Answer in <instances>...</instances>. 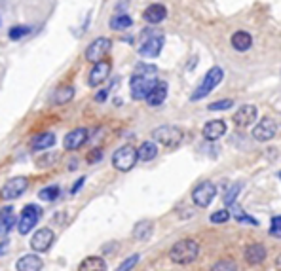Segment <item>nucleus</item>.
Instances as JSON below:
<instances>
[{
    "label": "nucleus",
    "instance_id": "obj_1",
    "mask_svg": "<svg viewBox=\"0 0 281 271\" xmlns=\"http://www.w3.org/2000/svg\"><path fill=\"white\" fill-rule=\"evenodd\" d=\"M198 254H200L198 241H194V239H181V241H177V243L171 247L169 258H171V262H175V264L186 265V264H192V262L198 258Z\"/></svg>",
    "mask_w": 281,
    "mask_h": 271
},
{
    "label": "nucleus",
    "instance_id": "obj_2",
    "mask_svg": "<svg viewBox=\"0 0 281 271\" xmlns=\"http://www.w3.org/2000/svg\"><path fill=\"white\" fill-rule=\"evenodd\" d=\"M222 80H224V68H222V66H211L207 72H205L203 80L200 82V86L196 87L194 93L190 95V101L196 103V101L205 99L209 93L213 91L215 87L221 86Z\"/></svg>",
    "mask_w": 281,
    "mask_h": 271
},
{
    "label": "nucleus",
    "instance_id": "obj_3",
    "mask_svg": "<svg viewBox=\"0 0 281 271\" xmlns=\"http://www.w3.org/2000/svg\"><path fill=\"white\" fill-rule=\"evenodd\" d=\"M152 139L158 144H163L168 146V148H177L182 142V139H184V133H182L181 127L160 126L156 127V129H152Z\"/></svg>",
    "mask_w": 281,
    "mask_h": 271
},
{
    "label": "nucleus",
    "instance_id": "obj_4",
    "mask_svg": "<svg viewBox=\"0 0 281 271\" xmlns=\"http://www.w3.org/2000/svg\"><path fill=\"white\" fill-rule=\"evenodd\" d=\"M160 80H156V76H145V74H133L131 82H129V91L131 97L137 101H147V97L150 95V91L156 87Z\"/></svg>",
    "mask_w": 281,
    "mask_h": 271
},
{
    "label": "nucleus",
    "instance_id": "obj_5",
    "mask_svg": "<svg viewBox=\"0 0 281 271\" xmlns=\"http://www.w3.org/2000/svg\"><path fill=\"white\" fill-rule=\"evenodd\" d=\"M137 159H139V150L133 148V146H122L118 148L112 156V165L114 169H118L122 173H127L129 169H133L135 163H137Z\"/></svg>",
    "mask_w": 281,
    "mask_h": 271
},
{
    "label": "nucleus",
    "instance_id": "obj_6",
    "mask_svg": "<svg viewBox=\"0 0 281 271\" xmlns=\"http://www.w3.org/2000/svg\"><path fill=\"white\" fill-rule=\"evenodd\" d=\"M40 216H42L40 207L27 205L25 209H23V212H21L19 220H17V232H19L21 235H27L29 232H33L34 226L38 224Z\"/></svg>",
    "mask_w": 281,
    "mask_h": 271
},
{
    "label": "nucleus",
    "instance_id": "obj_7",
    "mask_svg": "<svg viewBox=\"0 0 281 271\" xmlns=\"http://www.w3.org/2000/svg\"><path fill=\"white\" fill-rule=\"evenodd\" d=\"M110 47H112V40L107 38V36H101V38H95L86 50V59L89 63H101V61H105L103 57L110 52Z\"/></svg>",
    "mask_w": 281,
    "mask_h": 271
},
{
    "label": "nucleus",
    "instance_id": "obj_8",
    "mask_svg": "<svg viewBox=\"0 0 281 271\" xmlns=\"http://www.w3.org/2000/svg\"><path fill=\"white\" fill-rule=\"evenodd\" d=\"M217 195V186L211 182V180H205V182H201L194 188V192H192V201H194L196 207H209L211 205V201L215 199Z\"/></svg>",
    "mask_w": 281,
    "mask_h": 271
},
{
    "label": "nucleus",
    "instance_id": "obj_9",
    "mask_svg": "<svg viewBox=\"0 0 281 271\" xmlns=\"http://www.w3.org/2000/svg\"><path fill=\"white\" fill-rule=\"evenodd\" d=\"M54 239H55V233L50 230V228H40L38 232H34L33 239H31V249L34 252H48L50 247L54 245Z\"/></svg>",
    "mask_w": 281,
    "mask_h": 271
},
{
    "label": "nucleus",
    "instance_id": "obj_10",
    "mask_svg": "<svg viewBox=\"0 0 281 271\" xmlns=\"http://www.w3.org/2000/svg\"><path fill=\"white\" fill-rule=\"evenodd\" d=\"M275 135H277V124H275V119H272V118L261 119L253 129V139L259 140V142L272 140Z\"/></svg>",
    "mask_w": 281,
    "mask_h": 271
},
{
    "label": "nucleus",
    "instance_id": "obj_11",
    "mask_svg": "<svg viewBox=\"0 0 281 271\" xmlns=\"http://www.w3.org/2000/svg\"><path fill=\"white\" fill-rule=\"evenodd\" d=\"M163 42L166 38L161 34H154V36H148L147 40H143V44L139 47V53L143 57H150V59H156L158 55L163 50Z\"/></svg>",
    "mask_w": 281,
    "mask_h": 271
},
{
    "label": "nucleus",
    "instance_id": "obj_12",
    "mask_svg": "<svg viewBox=\"0 0 281 271\" xmlns=\"http://www.w3.org/2000/svg\"><path fill=\"white\" fill-rule=\"evenodd\" d=\"M27 188H29V179H25V177H15V179L8 180L6 184H4V188H2V198L17 199Z\"/></svg>",
    "mask_w": 281,
    "mask_h": 271
},
{
    "label": "nucleus",
    "instance_id": "obj_13",
    "mask_svg": "<svg viewBox=\"0 0 281 271\" xmlns=\"http://www.w3.org/2000/svg\"><path fill=\"white\" fill-rule=\"evenodd\" d=\"M234 126L236 127H241V129H245L253 124L254 119H256V106L254 105H243L238 108V112L234 114Z\"/></svg>",
    "mask_w": 281,
    "mask_h": 271
},
{
    "label": "nucleus",
    "instance_id": "obj_14",
    "mask_svg": "<svg viewBox=\"0 0 281 271\" xmlns=\"http://www.w3.org/2000/svg\"><path fill=\"white\" fill-rule=\"evenodd\" d=\"M110 68H112V65H110V61H107V59L101 61V63H97V65H93L91 72H89V78H87V84H89L91 87L101 86V84L108 78Z\"/></svg>",
    "mask_w": 281,
    "mask_h": 271
},
{
    "label": "nucleus",
    "instance_id": "obj_15",
    "mask_svg": "<svg viewBox=\"0 0 281 271\" xmlns=\"http://www.w3.org/2000/svg\"><path fill=\"white\" fill-rule=\"evenodd\" d=\"M86 140H87V129L86 127H78V129H74V131L65 135L63 144H65L67 150L74 152V150H78V148H82V146L86 144Z\"/></svg>",
    "mask_w": 281,
    "mask_h": 271
},
{
    "label": "nucleus",
    "instance_id": "obj_16",
    "mask_svg": "<svg viewBox=\"0 0 281 271\" xmlns=\"http://www.w3.org/2000/svg\"><path fill=\"white\" fill-rule=\"evenodd\" d=\"M226 133V124H224V119H211V121H207L205 126H203V131H201V135H203V139L205 140H219Z\"/></svg>",
    "mask_w": 281,
    "mask_h": 271
},
{
    "label": "nucleus",
    "instance_id": "obj_17",
    "mask_svg": "<svg viewBox=\"0 0 281 271\" xmlns=\"http://www.w3.org/2000/svg\"><path fill=\"white\" fill-rule=\"evenodd\" d=\"M2 226H0V232H2V256L6 254V241H8V232L14 228L15 218H14V209L12 207H2Z\"/></svg>",
    "mask_w": 281,
    "mask_h": 271
},
{
    "label": "nucleus",
    "instance_id": "obj_18",
    "mask_svg": "<svg viewBox=\"0 0 281 271\" xmlns=\"http://www.w3.org/2000/svg\"><path fill=\"white\" fill-rule=\"evenodd\" d=\"M166 17H168V8L163 6V4H150L143 12V19L147 21V23H150V25H158Z\"/></svg>",
    "mask_w": 281,
    "mask_h": 271
},
{
    "label": "nucleus",
    "instance_id": "obj_19",
    "mask_svg": "<svg viewBox=\"0 0 281 271\" xmlns=\"http://www.w3.org/2000/svg\"><path fill=\"white\" fill-rule=\"evenodd\" d=\"M42 267H44V262L36 254H25L15 262V269L17 271H40Z\"/></svg>",
    "mask_w": 281,
    "mask_h": 271
},
{
    "label": "nucleus",
    "instance_id": "obj_20",
    "mask_svg": "<svg viewBox=\"0 0 281 271\" xmlns=\"http://www.w3.org/2000/svg\"><path fill=\"white\" fill-rule=\"evenodd\" d=\"M230 44H232V47H234L236 52L245 53L253 46V36L249 33H245V31H236L232 34V38H230Z\"/></svg>",
    "mask_w": 281,
    "mask_h": 271
},
{
    "label": "nucleus",
    "instance_id": "obj_21",
    "mask_svg": "<svg viewBox=\"0 0 281 271\" xmlns=\"http://www.w3.org/2000/svg\"><path fill=\"white\" fill-rule=\"evenodd\" d=\"M168 87H169L168 82H163V80L158 82L156 87L150 91V95L147 97V105L152 106V108H154V106H160L163 101L168 99Z\"/></svg>",
    "mask_w": 281,
    "mask_h": 271
},
{
    "label": "nucleus",
    "instance_id": "obj_22",
    "mask_svg": "<svg viewBox=\"0 0 281 271\" xmlns=\"http://www.w3.org/2000/svg\"><path fill=\"white\" fill-rule=\"evenodd\" d=\"M266 247L261 245V243H254V245H249L245 249V260H247V264L251 265H256L264 262L266 260Z\"/></svg>",
    "mask_w": 281,
    "mask_h": 271
},
{
    "label": "nucleus",
    "instance_id": "obj_23",
    "mask_svg": "<svg viewBox=\"0 0 281 271\" xmlns=\"http://www.w3.org/2000/svg\"><path fill=\"white\" fill-rule=\"evenodd\" d=\"M78 271H107V262L101 256H87L80 262Z\"/></svg>",
    "mask_w": 281,
    "mask_h": 271
},
{
    "label": "nucleus",
    "instance_id": "obj_24",
    "mask_svg": "<svg viewBox=\"0 0 281 271\" xmlns=\"http://www.w3.org/2000/svg\"><path fill=\"white\" fill-rule=\"evenodd\" d=\"M152 233H154L152 222H150V220H143V222H139V224L135 226L133 237L137 239V241H148V239L152 237Z\"/></svg>",
    "mask_w": 281,
    "mask_h": 271
},
{
    "label": "nucleus",
    "instance_id": "obj_25",
    "mask_svg": "<svg viewBox=\"0 0 281 271\" xmlns=\"http://www.w3.org/2000/svg\"><path fill=\"white\" fill-rule=\"evenodd\" d=\"M55 144V133H40L38 137H34L33 140V148L36 152H40V150H48V148H52Z\"/></svg>",
    "mask_w": 281,
    "mask_h": 271
},
{
    "label": "nucleus",
    "instance_id": "obj_26",
    "mask_svg": "<svg viewBox=\"0 0 281 271\" xmlns=\"http://www.w3.org/2000/svg\"><path fill=\"white\" fill-rule=\"evenodd\" d=\"M108 25H110L112 31H126V29H129V27L133 25V19L127 13H116V15L110 17Z\"/></svg>",
    "mask_w": 281,
    "mask_h": 271
},
{
    "label": "nucleus",
    "instance_id": "obj_27",
    "mask_svg": "<svg viewBox=\"0 0 281 271\" xmlns=\"http://www.w3.org/2000/svg\"><path fill=\"white\" fill-rule=\"evenodd\" d=\"M73 97H74V87L73 86H61L59 89L54 93L52 101H54L55 105H65V103H68Z\"/></svg>",
    "mask_w": 281,
    "mask_h": 271
},
{
    "label": "nucleus",
    "instance_id": "obj_28",
    "mask_svg": "<svg viewBox=\"0 0 281 271\" xmlns=\"http://www.w3.org/2000/svg\"><path fill=\"white\" fill-rule=\"evenodd\" d=\"M137 150H139L140 161H150V159H154L156 156H158V146H156V142H143Z\"/></svg>",
    "mask_w": 281,
    "mask_h": 271
},
{
    "label": "nucleus",
    "instance_id": "obj_29",
    "mask_svg": "<svg viewBox=\"0 0 281 271\" xmlns=\"http://www.w3.org/2000/svg\"><path fill=\"white\" fill-rule=\"evenodd\" d=\"M31 31H33V27H29V25H15L8 31V38L15 42V40H21L23 36H27Z\"/></svg>",
    "mask_w": 281,
    "mask_h": 271
},
{
    "label": "nucleus",
    "instance_id": "obj_30",
    "mask_svg": "<svg viewBox=\"0 0 281 271\" xmlns=\"http://www.w3.org/2000/svg\"><path fill=\"white\" fill-rule=\"evenodd\" d=\"M59 186H48V188H44V190H40V193H38V198L42 199V201H54V199L59 198Z\"/></svg>",
    "mask_w": 281,
    "mask_h": 271
},
{
    "label": "nucleus",
    "instance_id": "obj_31",
    "mask_svg": "<svg viewBox=\"0 0 281 271\" xmlns=\"http://www.w3.org/2000/svg\"><path fill=\"white\" fill-rule=\"evenodd\" d=\"M232 106H234V101L232 99H221L217 101V103H211L207 108L211 112H222V110H230Z\"/></svg>",
    "mask_w": 281,
    "mask_h": 271
},
{
    "label": "nucleus",
    "instance_id": "obj_32",
    "mask_svg": "<svg viewBox=\"0 0 281 271\" xmlns=\"http://www.w3.org/2000/svg\"><path fill=\"white\" fill-rule=\"evenodd\" d=\"M137 262H139V254H131L129 258L124 260V262H122V264L118 265L114 271H131L135 265H137Z\"/></svg>",
    "mask_w": 281,
    "mask_h": 271
},
{
    "label": "nucleus",
    "instance_id": "obj_33",
    "mask_svg": "<svg viewBox=\"0 0 281 271\" xmlns=\"http://www.w3.org/2000/svg\"><path fill=\"white\" fill-rule=\"evenodd\" d=\"M234 216L238 222H241V224H249V226H259V220H254L251 218L249 214H245V212L241 211L240 207H236V211H234Z\"/></svg>",
    "mask_w": 281,
    "mask_h": 271
},
{
    "label": "nucleus",
    "instance_id": "obj_34",
    "mask_svg": "<svg viewBox=\"0 0 281 271\" xmlns=\"http://www.w3.org/2000/svg\"><path fill=\"white\" fill-rule=\"evenodd\" d=\"M211 271H238V265L232 260H221L211 267Z\"/></svg>",
    "mask_w": 281,
    "mask_h": 271
},
{
    "label": "nucleus",
    "instance_id": "obj_35",
    "mask_svg": "<svg viewBox=\"0 0 281 271\" xmlns=\"http://www.w3.org/2000/svg\"><path fill=\"white\" fill-rule=\"evenodd\" d=\"M228 220H230V212H228L226 209H221V211L211 214V222H213V224H224Z\"/></svg>",
    "mask_w": 281,
    "mask_h": 271
},
{
    "label": "nucleus",
    "instance_id": "obj_36",
    "mask_svg": "<svg viewBox=\"0 0 281 271\" xmlns=\"http://www.w3.org/2000/svg\"><path fill=\"white\" fill-rule=\"evenodd\" d=\"M156 72H158V68H156L154 65H137L135 66V74H145V76H156Z\"/></svg>",
    "mask_w": 281,
    "mask_h": 271
},
{
    "label": "nucleus",
    "instance_id": "obj_37",
    "mask_svg": "<svg viewBox=\"0 0 281 271\" xmlns=\"http://www.w3.org/2000/svg\"><path fill=\"white\" fill-rule=\"evenodd\" d=\"M240 190H241V184H234L230 190L226 192V195H224V203L226 205H232L236 201V198H238V193H240Z\"/></svg>",
    "mask_w": 281,
    "mask_h": 271
},
{
    "label": "nucleus",
    "instance_id": "obj_38",
    "mask_svg": "<svg viewBox=\"0 0 281 271\" xmlns=\"http://www.w3.org/2000/svg\"><path fill=\"white\" fill-rule=\"evenodd\" d=\"M270 235L281 239V216H274L272 218V226H270Z\"/></svg>",
    "mask_w": 281,
    "mask_h": 271
},
{
    "label": "nucleus",
    "instance_id": "obj_39",
    "mask_svg": "<svg viewBox=\"0 0 281 271\" xmlns=\"http://www.w3.org/2000/svg\"><path fill=\"white\" fill-rule=\"evenodd\" d=\"M101 158H103V150H99V148H93L91 152L87 154L86 161L89 163V165H93V163H97V161H101Z\"/></svg>",
    "mask_w": 281,
    "mask_h": 271
},
{
    "label": "nucleus",
    "instance_id": "obj_40",
    "mask_svg": "<svg viewBox=\"0 0 281 271\" xmlns=\"http://www.w3.org/2000/svg\"><path fill=\"white\" fill-rule=\"evenodd\" d=\"M84 182H86V177H84V179H80L78 182H76V184L73 186V190H71V193H76V192H78V190H80L82 186H84Z\"/></svg>",
    "mask_w": 281,
    "mask_h": 271
},
{
    "label": "nucleus",
    "instance_id": "obj_41",
    "mask_svg": "<svg viewBox=\"0 0 281 271\" xmlns=\"http://www.w3.org/2000/svg\"><path fill=\"white\" fill-rule=\"evenodd\" d=\"M107 93H108V89H103L101 93H97V95H95V101H97V103H103V101L107 99Z\"/></svg>",
    "mask_w": 281,
    "mask_h": 271
},
{
    "label": "nucleus",
    "instance_id": "obj_42",
    "mask_svg": "<svg viewBox=\"0 0 281 271\" xmlns=\"http://www.w3.org/2000/svg\"><path fill=\"white\" fill-rule=\"evenodd\" d=\"M275 267H277V269L281 271V254L277 256V258H275Z\"/></svg>",
    "mask_w": 281,
    "mask_h": 271
},
{
    "label": "nucleus",
    "instance_id": "obj_43",
    "mask_svg": "<svg viewBox=\"0 0 281 271\" xmlns=\"http://www.w3.org/2000/svg\"><path fill=\"white\" fill-rule=\"evenodd\" d=\"M279 179H281V171H279Z\"/></svg>",
    "mask_w": 281,
    "mask_h": 271
}]
</instances>
